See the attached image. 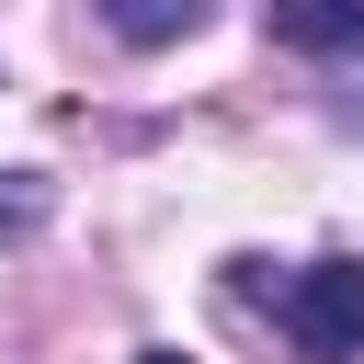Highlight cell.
Returning a JSON list of instances; mask_svg holds the SVG:
<instances>
[{"instance_id":"7a4b0ae2","label":"cell","mask_w":364,"mask_h":364,"mask_svg":"<svg viewBox=\"0 0 364 364\" xmlns=\"http://www.w3.org/2000/svg\"><path fill=\"white\" fill-rule=\"evenodd\" d=\"M262 23H273V46H296V57L364 46V0H262Z\"/></svg>"},{"instance_id":"3957f363","label":"cell","mask_w":364,"mask_h":364,"mask_svg":"<svg viewBox=\"0 0 364 364\" xmlns=\"http://www.w3.org/2000/svg\"><path fill=\"white\" fill-rule=\"evenodd\" d=\"M205 11H216V0H102V23H114L125 46H182Z\"/></svg>"},{"instance_id":"5b68a950","label":"cell","mask_w":364,"mask_h":364,"mask_svg":"<svg viewBox=\"0 0 364 364\" xmlns=\"http://www.w3.org/2000/svg\"><path fill=\"white\" fill-rule=\"evenodd\" d=\"M136 364H182V353H136Z\"/></svg>"},{"instance_id":"277c9868","label":"cell","mask_w":364,"mask_h":364,"mask_svg":"<svg viewBox=\"0 0 364 364\" xmlns=\"http://www.w3.org/2000/svg\"><path fill=\"white\" fill-rule=\"evenodd\" d=\"M46 205H57V193H46V171H0V250H11V239H34V228H46Z\"/></svg>"},{"instance_id":"6da1fadb","label":"cell","mask_w":364,"mask_h":364,"mask_svg":"<svg viewBox=\"0 0 364 364\" xmlns=\"http://www.w3.org/2000/svg\"><path fill=\"white\" fill-rule=\"evenodd\" d=\"M273 318H284V341H296L307 364H353V353H364V262H353V250L307 262V273L273 296Z\"/></svg>"}]
</instances>
